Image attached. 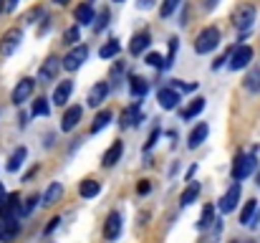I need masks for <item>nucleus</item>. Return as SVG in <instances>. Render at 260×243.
<instances>
[{
	"instance_id": "obj_20",
	"label": "nucleus",
	"mask_w": 260,
	"mask_h": 243,
	"mask_svg": "<svg viewBox=\"0 0 260 243\" xmlns=\"http://www.w3.org/2000/svg\"><path fill=\"white\" fill-rule=\"evenodd\" d=\"M207 134H210V127H207L205 122H200V124L189 132V137H187V147H189V150H197V147L207 140Z\"/></svg>"
},
{
	"instance_id": "obj_48",
	"label": "nucleus",
	"mask_w": 260,
	"mask_h": 243,
	"mask_svg": "<svg viewBox=\"0 0 260 243\" xmlns=\"http://www.w3.org/2000/svg\"><path fill=\"white\" fill-rule=\"evenodd\" d=\"M53 3H58V5H69V0H53Z\"/></svg>"
},
{
	"instance_id": "obj_35",
	"label": "nucleus",
	"mask_w": 260,
	"mask_h": 243,
	"mask_svg": "<svg viewBox=\"0 0 260 243\" xmlns=\"http://www.w3.org/2000/svg\"><path fill=\"white\" fill-rule=\"evenodd\" d=\"M144 64H147V66H152V69H157V71H162V69H165V56H162V53L149 51V53L144 56Z\"/></svg>"
},
{
	"instance_id": "obj_40",
	"label": "nucleus",
	"mask_w": 260,
	"mask_h": 243,
	"mask_svg": "<svg viewBox=\"0 0 260 243\" xmlns=\"http://www.w3.org/2000/svg\"><path fill=\"white\" fill-rule=\"evenodd\" d=\"M149 190H152V182H149V180H139V185H137V195H149Z\"/></svg>"
},
{
	"instance_id": "obj_18",
	"label": "nucleus",
	"mask_w": 260,
	"mask_h": 243,
	"mask_svg": "<svg viewBox=\"0 0 260 243\" xmlns=\"http://www.w3.org/2000/svg\"><path fill=\"white\" fill-rule=\"evenodd\" d=\"M20 233L18 218H0V241H13Z\"/></svg>"
},
{
	"instance_id": "obj_11",
	"label": "nucleus",
	"mask_w": 260,
	"mask_h": 243,
	"mask_svg": "<svg viewBox=\"0 0 260 243\" xmlns=\"http://www.w3.org/2000/svg\"><path fill=\"white\" fill-rule=\"evenodd\" d=\"M81 117H84V109H81L79 104L69 106V109L63 112V117H61V132H74V129L79 127Z\"/></svg>"
},
{
	"instance_id": "obj_23",
	"label": "nucleus",
	"mask_w": 260,
	"mask_h": 243,
	"mask_svg": "<svg viewBox=\"0 0 260 243\" xmlns=\"http://www.w3.org/2000/svg\"><path fill=\"white\" fill-rule=\"evenodd\" d=\"M202 109H205V99H202V96H197L194 101H189L187 106H182V109H179V117H182L184 122H189V119H194L197 114H202Z\"/></svg>"
},
{
	"instance_id": "obj_37",
	"label": "nucleus",
	"mask_w": 260,
	"mask_h": 243,
	"mask_svg": "<svg viewBox=\"0 0 260 243\" xmlns=\"http://www.w3.org/2000/svg\"><path fill=\"white\" fill-rule=\"evenodd\" d=\"M179 3H182V0H165L162 8H159V15H162V18H170L174 10L179 8Z\"/></svg>"
},
{
	"instance_id": "obj_4",
	"label": "nucleus",
	"mask_w": 260,
	"mask_h": 243,
	"mask_svg": "<svg viewBox=\"0 0 260 243\" xmlns=\"http://www.w3.org/2000/svg\"><path fill=\"white\" fill-rule=\"evenodd\" d=\"M121 231H124V218H121V213L111 210V213L106 215V221H104V241L116 243L119 236H121Z\"/></svg>"
},
{
	"instance_id": "obj_50",
	"label": "nucleus",
	"mask_w": 260,
	"mask_h": 243,
	"mask_svg": "<svg viewBox=\"0 0 260 243\" xmlns=\"http://www.w3.org/2000/svg\"><path fill=\"white\" fill-rule=\"evenodd\" d=\"M255 182L260 185V167H258V175H255Z\"/></svg>"
},
{
	"instance_id": "obj_28",
	"label": "nucleus",
	"mask_w": 260,
	"mask_h": 243,
	"mask_svg": "<svg viewBox=\"0 0 260 243\" xmlns=\"http://www.w3.org/2000/svg\"><path fill=\"white\" fill-rule=\"evenodd\" d=\"M109 23H111V13H109V8H101L99 10V15H93V33H101V31H106L109 28Z\"/></svg>"
},
{
	"instance_id": "obj_25",
	"label": "nucleus",
	"mask_w": 260,
	"mask_h": 243,
	"mask_svg": "<svg viewBox=\"0 0 260 243\" xmlns=\"http://www.w3.org/2000/svg\"><path fill=\"white\" fill-rule=\"evenodd\" d=\"M74 18H76V25H91L93 23V5L91 3H81L76 8Z\"/></svg>"
},
{
	"instance_id": "obj_12",
	"label": "nucleus",
	"mask_w": 260,
	"mask_h": 243,
	"mask_svg": "<svg viewBox=\"0 0 260 243\" xmlns=\"http://www.w3.org/2000/svg\"><path fill=\"white\" fill-rule=\"evenodd\" d=\"M157 101H159V106H162V109L172 112V109L179 106L182 96H179V91H174L172 86H162V89L157 91Z\"/></svg>"
},
{
	"instance_id": "obj_41",
	"label": "nucleus",
	"mask_w": 260,
	"mask_h": 243,
	"mask_svg": "<svg viewBox=\"0 0 260 243\" xmlns=\"http://www.w3.org/2000/svg\"><path fill=\"white\" fill-rule=\"evenodd\" d=\"M58 223H61V218H58V215H56V218H51V221H48V226H46V231H43V233H46V236H51V233H53V231H56V228H58Z\"/></svg>"
},
{
	"instance_id": "obj_36",
	"label": "nucleus",
	"mask_w": 260,
	"mask_h": 243,
	"mask_svg": "<svg viewBox=\"0 0 260 243\" xmlns=\"http://www.w3.org/2000/svg\"><path fill=\"white\" fill-rule=\"evenodd\" d=\"M177 51H179V41H177V38H170V51H167V56H165V69H170L174 64Z\"/></svg>"
},
{
	"instance_id": "obj_22",
	"label": "nucleus",
	"mask_w": 260,
	"mask_h": 243,
	"mask_svg": "<svg viewBox=\"0 0 260 243\" xmlns=\"http://www.w3.org/2000/svg\"><path fill=\"white\" fill-rule=\"evenodd\" d=\"M101 193V182L99 180H93V177H86V180H81L79 182V195L84 198V200H91V198H96Z\"/></svg>"
},
{
	"instance_id": "obj_26",
	"label": "nucleus",
	"mask_w": 260,
	"mask_h": 243,
	"mask_svg": "<svg viewBox=\"0 0 260 243\" xmlns=\"http://www.w3.org/2000/svg\"><path fill=\"white\" fill-rule=\"evenodd\" d=\"M212 223H215V205H212V203H207V205L202 208L200 221H197V231H200V233H205L207 228H212Z\"/></svg>"
},
{
	"instance_id": "obj_44",
	"label": "nucleus",
	"mask_w": 260,
	"mask_h": 243,
	"mask_svg": "<svg viewBox=\"0 0 260 243\" xmlns=\"http://www.w3.org/2000/svg\"><path fill=\"white\" fill-rule=\"evenodd\" d=\"M5 198H8V193H5V187H3V182H0V208H3V203H5Z\"/></svg>"
},
{
	"instance_id": "obj_49",
	"label": "nucleus",
	"mask_w": 260,
	"mask_h": 243,
	"mask_svg": "<svg viewBox=\"0 0 260 243\" xmlns=\"http://www.w3.org/2000/svg\"><path fill=\"white\" fill-rule=\"evenodd\" d=\"M3 10H5V0H0V13H3Z\"/></svg>"
},
{
	"instance_id": "obj_21",
	"label": "nucleus",
	"mask_w": 260,
	"mask_h": 243,
	"mask_svg": "<svg viewBox=\"0 0 260 243\" xmlns=\"http://www.w3.org/2000/svg\"><path fill=\"white\" fill-rule=\"evenodd\" d=\"M121 155H124V142H121V140H116V142H114V145H111V147L104 152L101 165H104V167H114L116 162L121 160Z\"/></svg>"
},
{
	"instance_id": "obj_52",
	"label": "nucleus",
	"mask_w": 260,
	"mask_h": 243,
	"mask_svg": "<svg viewBox=\"0 0 260 243\" xmlns=\"http://www.w3.org/2000/svg\"><path fill=\"white\" fill-rule=\"evenodd\" d=\"M233 243H238V241H233Z\"/></svg>"
},
{
	"instance_id": "obj_16",
	"label": "nucleus",
	"mask_w": 260,
	"mask_h": 243,
	"mask_svg": "<svg viewBox=\"0 0 260 243\" xmlns=\"http://www.w3.org/2000/svg\"><path fill=\"white\" fill-rule=\"evenodd\" d=\"M71 91H74V81H58L56 89H53V104L56 106H66L69 99H71Z\"/></svg>"
},
{
	"instance_id": "obj_38",
	"label": "nucleus",
	"mask_w": 260,
	"mask_h": 243,
	"mask_svg": "<svg viewBox=\"0 0 260 243\" xmlns=\"http://www.w3.org/2000/svg\"><path fill=\"white\" fill-rule=\"evenodd\" d=\"M41 203V195H30L28 200H25V205L20 208V215H30L33 210H36V205Z\"/></svg>"
},
{
	"instance_id": "obj_42",
	"label": "nucleus",
	"mask_w": 260,
	"mask_h": 243,
	"mask_svg": "<svg viewBox=\"0 0 260 243\" xmlns=\"http://www.w3.org/2000/svg\"><path fill=\"white\" fill-rule=\"evenodd\" d=\"M157 5V0H137V8L139 10H149V8H154Z\"/></svg>"
},
{
	"instance_id": "obj_1",
	"label": "nucleus",
	"mask_w": 260,
	"mask_h": 243,
	"mask_svg": "<svg viewBox=\"0 0 260 243\" xmlns=\"http://www.w3.org/2000/svg\"><path fill=\"white\" fill-rule=\"evenodd\" d=\"M255 170H258L255 152H238V155H235V162H233V170H230V177H233V182H243V180H248Z\"/></svg>"
},
{
	"instance_id": "obj_47",
	"label": "nucleus",
	"mask_w": 260,
	"mask_h": 243,
	"mask_svg": "<svg viewBox=\"0 0 260 243\" xmlns=\"http://www.w3.org/2000/svg\"><path fill=\"white\" fill-rule=\"evenodd\" d=\"M15 5H18V0H8V10H13Z\"/></svg>"
},
{
	"instance_id": "obj_34",
	"label": "nucleus",
	"mask_w": 260,
	"mask_h": 243,
	"mask_svg": "<svg viewBox=\"0 0 260 243\" xmlns=\"http://www.w3.org/2000/svg\"><path fill=\"white\" fill-rule=\"evenodd\" d=\"M76 41H81V25H71L63 33V43L66 46H76Z\"/></svg>"
},
{
	"instance_id": "obj_51",
	"label": "nucleus",
	"mask_w": 260,
	"mask_h": 243,
	"mask_svg": "<svg viewBox=\"0 0 260 243\" xmlns=\"http://www.w3.org/2000/svg\"><path fill=\"white\" fill-rule=\"evenodd\" d=\"M111 3H124V0H111Z\"/></svg>"
},
{
	"instance_id": "obj_6",
	"label": "nucleus",
	"mask_w": 260,
	"mask_h": 243,
	"mask_svg": "<svg viewBox=\"0 0 260 243\" xmlns=\"http://www.w3.org/2000/svg\"><path fill=\"white\" fill-rule=\"evenodd\" d=\"M240 198H243V185L240 182H233L228 190H225V195L217 200V205H220V213H233V210H238V203H240Z\"/></svg>"
},
{
	"instance_id": "obj_7",
	"label": "nucleus",
	"mask_w": 260,
	"mask_h": 243,
	"mask_svg": "<svg viewBox=\"0 0 260 243\" xmlns=\"http://www.w3.org/2000/svg\"><path fill=\"white\" fill-rule=\"evenodd\" d=\"M230 69L233 71H240V69H248L250 66V61H253V48L250 46H235L233 51H230Z\"/></svg>"
},
{
	"instance_id": "obj_46",
	"label": "nucleus",
	"mask_w": 260,
	"mask_h": 243,
	"mask_svg": "<svg viewBox=\"0 0 260 243\" xmlns=\"http://www.w3.org/2000/svg\"><path fill=\"white\" fill-rule=\"evenodd\" d=\"M217 3H220V0H207V3H205V8H207V10H212Z\"/></svg>"
},
{
	"instance_id": "obj_17",
	"label": "nucleus",
	"mask_w": 260,
	"mask_h": 243,
	"mask_svg": "<svg viewBox=\"0 0 260 243\" xmlns=\"http://www.w3.org/2000/svg\"><path fill=\"white\" fill-rule=\"evenodd\" d=\"M200 193H202V185L189 180V182H187V187H184V190H182V195H179V205H182V208H189L192 203H197Z\"/></svg>"
},
{
	"instance_id": "obj_14",
	"label": "nucleus",
	"mask_w": 260,
	"mask_h": 243,
	"mask_svg": "<svg viewBox=\"0 0 260 243\" xmlns=\"http://www.w3.org/2000/svg\"><path fill=\"white\" fill-rule=\"evenodd\" d=\"M149 46H152V33L149 31H139V33H134V38L129 43V53L132 56H142Z\"/></svg>"
},
{
	"instance_id": "obj_13",
	"label": "nucleus",
	"mask_w": 260,
	"mask_h": 243,
	"mask_svg": "<svg viewBox=\"0 0 260 243\" xmlns=\"http://www.w3.org/2000/svg\"><path fill=\"white\" fill-rule=\"evenodd\" d=\"M20 38H23V31H20V28H10V31L0 38V53H3V56H10V53L20 46Z\"/></svg>"
},
{
	"instance_id": "obj_27",
	"label": "nucleus",
	"mask_w": 260,
	"mask_h": 243,
	"mask_svg": "<svg viewBox=\"0 0 260 243\" xmlns=\"http://www.w3.org/2000/svg\"><path fill=\"white\" fill-rule=\"evenodd\" d=\"M61 195H63V185H61V182H51L48 190H46V195L41 198V200H43L41 205H53L56 200H61Z\"/></svg>"
},
{
	"instance_id": "obj_19",
	"label": "nucleus",
	"mask_w": 260,
	"mask_h": 243,
	"mask_svg": "<svg viewBox=\"0 0 260 243\" xmlns=\"http://www.w3.org/2000/svg\"><path fill=\"white\" fill-rule=\"evenodd\" d=\"M260 218V210H258V200H248L240 210V226H253L258 223Z\"/></svg>"
},
{
	"instance_id": "obj_32",
	"label": "nucleus",
	"mask_w": 260,
	"mask_h": 243,
	"mask_svg": "<svg viewBox=\"0 0 260 243\" xmlns=\"http://www.w3.org/2000/svg\"><path fill=\"white\" fill-rule=\"evenodd\" d=\"M30 114H33V117H48V114H51V104H48V99L38 96V99L33 101V106H30Z\"/></svg>"
},
{
	"instance_id": "obj_2",
	"label": "nucleus",
	"mask_w": 260,
	"mask_h": 243,
	"mask_svg": "<svg viewBox=\"0 0 260 243\" xmlns=\"http://www.w3.org/2000/svg\"><path fill=\"white\" fill-rule=\"evenodd\" d=\"M220 38H222V33H220L217 25H207V28H202V31L197 33V38H194V53H200V56L212 53V51L220 46Z\"/></svg>"
},
{
	"instance_id": "obj_29",
	"label": "nucleus",
	"mask_w": 260,
	"mask_h": 243,
	"mask_svg": "<svg viewBox=\"0 0 260 243\" xmlns=\"http://www.w3.org/2000/svg\"><path fill=\"white\" fill-rule=\"evenodd\" d=\"M25 157H28V150H25V147H18V150L10 155V160H8V172H18V170L23 167Z\"/></svg>"
},
{
	"instance_id": "obj_10",
	"label": "nucleus",
	"mask_w": 260,
	"mask_h": 243,
	"mask_svg": "<svg viewBox=\"0 0 260 243\" xmlns=\"http://www.w3.org/2000/svg\"><path fill=\"white\" fill-rule=\"evenodd\" d=\"M61 69H63V66H61V59H58V56H48V59L43 61L41 71H38V81H43V84L56 81V76H58Z\"/></svg>"
},
{
	"instance_id": "obj_39",
	"label": "nucleus",
	"mask_w": 260,
	"mask_h": 243,
	"mask_svg": "<svg viewBox=\"0 0 260 243\" xmlns=\"http://www.w3.org/2000/svg\"><path fill=\"white\" fill-rule=\"evenodd\" d=\"M159 137H162V129H159V127H154V129H152V134H149V140L144 142V152H149V150L159 142Z\"/></svg>"
},
{
	"instance_id": "obj_5",
	"label": "nucleus",
	"mask_w": 260,
	"mask_h": 243,
	"mask_svg": "<svg viewBox=\"0 0 260 243\" xmlns=\"http://www.w3.org/2000/svg\"><path fill=\"white\" fill-rule=\"evenodd\" d=\"M142 122H144V114H142V101L124 106V109H121V114H119V127H121V129L139 127Z\"/></svg>"
},
{
	"instance_id": "obj_9",
	"label": "nucleus",
	"mask_w": 260,
	"mask_h": 243,
	"mask_svg": "<svg viewBox=\"0 0 260 243\" xmlns=\"http://www.w3.org/2000/svg\"><path fill=\"white\" fill-rule=\"evenodd\" d=\"M33 91H36V79H20L15 84V89H13V94H10V99H13V104L15 106H20V104H25L30 96H33Z\"/></svg>"
},
{
	"instance_id": "obj_24",
	"label": "nucleus",
	"mask_w": 260,
	"mask_h": 243,
	"mask_svg": "<svg viewBox=\"0 0 260 243\" xmlns=\"http://www.w3.org/2000/svg\"><path fill=\"white\" fill-rule=\"evenodd\" d=\"M111 119H114V112L111 109H101L96 117H93V124H91V134H99V132H104L109 124H111Z\"/></svg>"
},
{
	"instance_id": "obj_45",
	"label": "nucleus",
	"mask_w": 260,
	"mask_h": 243,
	"mask_svg": "<svg viewBox=\"0 0 260 243\" xmlns=\"http://www.w3.org/2000/svg\"><path fill=\"white\" fill-rule=\"evenodd\" d=\"M194 172H197V165H192V167H189V172H187V180H192V177H194Z\"/></svg>"
},
{
	"instance_id": "obj_31",
	"label": "nucleus",
	"mask_w": 260,
	"mask_h": 243,
	"mask_svg": "<svg viewBox=\"0 0 260 243\" xmlns=\"http://www.w3.org/2000/svg\"><path fill=\"white\" fill-rule=\"evenodd\" d=\"M119 51H121L119 41L111 38V41H106V43L99 48V56H101V59H114V56H119Z\"/></svg>"
},
{
	"instance_id": "obj_33",
	"label": "nucleus",
	"mask_w": 260,
	"mask_h": 243,
	"mask_svg": "<svg viewBox=\"0 0 260 243\" xmlns=\"http://www.w3.org/2000/svg\"><path fill=\"white\" fill-rule=\"evenodd\" d=\"M243 86H245L250 94H258V91H260V69H253V71L245 76Z\"/></svg>"
},
{
	"instance_id": "obj_3",
	"label": "nucleus",
	"mask_w": 260,
	"mask_h": 243,
	"mask_svg": "<svg viewBox=\"0 0 260 243\" xmlns=\"http://www.w3.org/2000/svg\"><path fill=\"white\" fill-rule=\"evenodd\" d=\"M255 18H258V10H255L253 3H243V5H238L235 13H233V23H235V28L243 31V33L253 28Z\"/></svg>"
},
{
	"instance_id": "obj_8",
	"label": "nucleus",
	"mask_w": 260,
	"mask_h": 243,
	"mask_svg": "<svg viewBox=\"0 0 260 243\" xmlns=\"http://www.w3.org/2000/svg\"><path fill=\"white\" fill-rule=\"evenodd\" d=\"M88 59V46L84 43H79L76 48H71L69 51V56L66 59H61V66L66 69V71H76V69H81L84 66V61Z\"/></svg>"
},
{
	"instance_id": "obj_43",
	"label": "nucleus",
	"mask_w": 260,
	"mask_h": 243,
	"mask_svg": "<svg viewBox=\"0 0 260 243\" xmlns=\"http://www.w3.org/2000/svg\"><path fill=\"white\" fill-rule=\"evenodd\" d=\"M36 172H38V167H30V170L25 172V177H23V182H28L30 177H36Z\"/></svg>"
},
{
	"instance_id": "obj_15",
	"label": "nucleus",
	"mask_w": 260,
	"mask_h": 243,
	"mask_svg": "<svg viewBox=\"0 0 260 243\" xmlns=\"http://www.w3.org/2000/svg\"><path fill=\"white\" fill-rule=\"evenodd\" d=\"M106 96H109V84L106 81H96V86H91V91H88L86 104L96 109V106H101L106 101Z\"/></svg>"
},
{
	"instance_id": "obj_30",
	"label": "nucleus",
	"mask_w": 260,
	"mask_h": 243,
	"mask_svg": "<svg viewBox=\"0 0 260 243\" xmlns=\"http://www.w3.org/2000/svg\"><path fill=\"white\" fill-rule=\"evenodd\" d=\"M132 84H129V89H132V96H147V91H149V84H147V79H142V76H132Z\"/></svg>"
}]
</instances>
